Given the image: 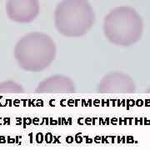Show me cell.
I'll list each match as a JSON object with an SVG mask.
<instances>
[{"instance_id": "8", "label": "cell", "mask_w": 150, "mask_h": 150, "mask_svg": "<svg viewBox=\"0 0 150 150\" xmlns=\"http://www.w3.org/2000/svg\"><path fill=\"white\" fill-rule=\"evenodd\" d=\"M147 92H148V93H150V88L148 89V90H147Z\"/></svg>"}, {"instance_id": "1", "label": "cell", "mask_w": 150, "mask_h": 150, "mask_svg": "<svg viewBox=\"0 0 150 150\" xmlns=\"http://www.w3.org/2000/svg\"><path fill=\"white\" fill-rule=\"evenodd\" d=\"M56 45L49 35L41 32L27 33L14 48V58L22 69L40 72L48 68L56 56Z\"/></svg>"}, {"instance_id": "4", "label": "cell", "mask_w": 150, "mask_h": 150, "mask_svg": "<svg viewBox=\"0 0 150 150\" xmlns=\"http://www.w3.org/2000/svg\"><path fill=\"white\" fill-rule=\"evenodd\" d=\"M38 0H8L6 13L12 21L27 23L33 21L39 13Z\"/></svg>"}, {"instance_id": "5", "label": "cell", "mask_w": 150, "mask_h": 150, "mask_svg": "<svg viewBox=\"0 0 150 150\" xmlns=\"http://www.w3.org/2000/svg\"><path fill=\"white\" fill-rule=\"evenodd\" d=\"M135 89L136 85L132 78L118 72L105 75L97 88L100 93H131Z\"/></svg>"}, {"instance_id": "6", "label": "cell", "mask_w": 150, "mask_h": 150, "mask_svg": "<svg viewBox=\"0 0 150 150\" xmlns=\"http://www.w3.org/2000/svg\"><path fill=\"white\" fill-rule=\"evenodd\" d=\"M76 91L74 81L64 75L51 76L39 83L36 88L38 93H73Z\"/></svg>"}, {"instance_id": "3", "label": "cell", "mask_w": 150, "mask_h": 150, "mask_svg": "<svg viewBox=\"0 0 150 150\" xmlns=\"http://www.w3.org/2000/svg\"><path fill=\"white\" fill-rule=\"evenodd\" d=\"M144 23L137 11L130 7H118L104 18L103 32L107 39L118 46H131L139 40Z\"/></svg>"}, {"instance_id": "7", "label": "cell", "mask_w": 150, "mask_h": 150, "mask_svg": "<svg viewBox=\"0 0 150 150\" xmlns=\"http://www.w3.org/2000/svg\"><path fill=\"white\" fill-rule=\"evenodd\" d=\"M23 92L21 84L14 81H5L0 83V93H21Z\"/></svg>"}, {"instance_id": "2", "label": "cell", "mask_w": 150, "mask_h": 150, "mask_svg": "<svg viewBox=\"0 0 150 150\" xmlns=\"http://www.w3.org/2000/svg\"><path fill=\"white\" fill-rule=\"evenodd\" d=\"M94 22V12L87 0H62L54 13L55 27L65 37L79 38L85 35Z\"/></svg>"}]
</instances>
